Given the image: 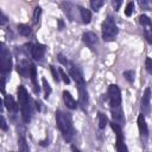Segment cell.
Segmentation results:
<instances>
[{
  "instance_id": "6da1fadb",
  "label": "cell",
  "mask_w": 152,
  "mask_h": 152,
  "mask_svg": "<svg viewBox=\"0 0 152 152\" xmlns=\"http://www.w3.org/2000/svg\"><path fill=\"white\" fill-rule=\"evenodd\" d=\"M55 119H56V125L58 129L61 131L63 138L65 141H71L74 135H75V128L72 125V119L69 113H64L59 109L56 110L55 113Z\"/></svg>"
},
{
  "instance_id": "7a4b0ae2",
  "label": "cell",
  "mask_w": 152,
  "mask_h": 152,
  "mask_svg": "<svg viewBox=\"0 0 152 152\" xmlns=\"http://www.w3.org/2000/svg\"><path fill=\"white\" fill-rule=\"evenodd\" d=\"M17 96H18V103L20 106V112H21V119L25 124L30 122L31 116H32V101L28 96V93L26 88L20 84L17 89Z\"/></svg>"
},
{
  "instance_id": "3957f363",
  "label": "cell",
  "mask_w": 152,
  "mask_h": 152,
  "mask_svg": "<svg viewBox=\"0 0 152 152\" xmlns=\"http://www.w3.org/2000/svg\"><path fill=\"white\" fill-rule=\"evenodd\" d=\"M101 32H102V38L104 42H112L115 39V37L119 33V28L114 21V19L108 15L101 25Z\"/></svg>"
},
{
  "instance_id": "277c9868",
  "label": "cell",
  "mask_w": 152,
  "mask_h": 152,
  "mask_svg": "<svg viewBox=\"0 0 152 152\" xmlns=\"http://www.w3.org/2000/svg\"><path fill=\"white\" fill-rule=\"evenodd\" d=\"M107 97H108V101H109L110 109H115V108L121 107V91H120V88L116 84H110L108 87Z\"/></svg>"
},
{
  "instance_id": "5b68a950",
  "label": "cell",
  "mask_w": 152,
  "mask_h": 152,
  "mask_svg": "<svg viewBox=\"0 0 152 152\" xmlns=\"http://www.w3.org/2000/svg\"><path fill=\"white\" fill-rule=\"evenodd\" d=\"M0 58H1V74L2 76H6L7 74L11 72V69H12V57H11L10 50L5 46L4 43H1Z\"/></svg>"
},
{
  "instance_id": "8992f818",
  "label": "cell",
  "mask_w": 152,
  "mask_h": 152,
  "mask_svg": "<svg viewBox=\"0 0 152 152\" xmlns=\"http://www.w3.org/2000/svg\"><path fill=\"white\" fill-rule=\"evenodd\" d=\"M110 124V127L114 131L115 135H116V142H115V147H116V151L118 152H128V148H127V145L125 144V139H124V135H122V131H121V126H119L116 122L112 121L109 122Z\"/></svg>"
},
{
  "instance_id": "52a82bcc",
  "label": "cell",
  "mask_w": 152,
  "mask_h": 152,
  "mask_svg": "<svg viewBox=\"0 0 152 152\" xmlns=\"http://www.w3.org/2000/svg\"><path fill=\"white\" fill-rule=\"evenodd\" d=\"M140 112L144 115H150V113H151V89H150V87L145 88L144 94L141 96Z\"/></svg>"
},
{
  "instance_id": "ba28073f",
  "label": "cell",
  "mask_w": 152,
  "mask_h": 152,
  "mask_svg": "<svg viewBox=\"0 0 152 152\" xmlns=\"http://www.w3.org/2000/svg\"><path fill=\"white\" fill-rule=\"evenodd\" d=\"M77 90H78V104H81L82 109H86L88 103H89V95L87 90V86L84 84H77Z\"/></svg>"
},
{
  "instance_id": "9c48e42d",
  "label": "cell",
  "mask_w": 152,
  "mask_h": 152,
  "mask_svg": "<svg viewBox=\"0 0 152 152\" xmlns=\"http://www.w3.org/2000/svg\"><path fill=\"white\" fill-rule=\"evenodd\" d=\"M69 75L72 77V80L75 81L76 86H77V84H84V83H86L82 70H81L77 65H75V64H72V63H71L70 66H69Z\"/></svg>"
},
{
  "instance_id": "30bf717a",
  "label": "cell",
  "mask_w": 152,
  "mask_h": 152,
  "mask_svg": "<svg viewBox=\"0 0 152 152\" xmlns=\"http://www.w3.org/2000/svg\"><path fill=\"white\" fill-rule=\"evenodd\" d=\"M137 124H138V129H139L140 138L141 139H147L148 138V127H147L146 119H145V115L144 114H141V113L139 114L138 120H137Z\"/></svg>"
},
{
  "instance_id": "8fae6325",
  "label": "cell",
  "mask_w": 152,
  "mask_h": 152,
  "mask_svg": "<svg viewBox=\"0 0 152 152\" xmlns=\"http://www.w3.org/2000/svg\"><path fill=\"white\" fill-rule=\"evenodd\" d=\"M31 64L27 59H23L17 64V72L23 77H30L31 71Z\"/></svg>"
},
{
  "instance_id": "7c38bea8",
  "label": "cell",
  "mask_w": 152,
  "mask_h": 152,
  "mask_svg": "<svg viewBox=\"0 0 152 152\" xmlns=\"http://www.w3.org/2000/svg\"><path fill=\"white\" fill-rule=\"evenodd\" d=\"M45 51H46V46L44 44L37 43V44L33 45L31 55H32V57H33L34 61H42L43 57H44V55H45Z\"/></svg>"
},
{
  "instance_id": "4fadbf2b",
  "label": "cell",
  "mask_w": 152,
  "mask_h": 152,
  "mask_svg": "<svg viewBox=\"0 0 152 152\" xmlns=\"http://www.w3.org/2000/svg\"><path fill=\"white\" fill-rule=\"evenodd\" d=\"M4 104H5V107L7 108L8 112H11V113H17L18 112V104L14 101L12 95H10V94L4 95Z\"/></svg>"
},
{
  "instance_id": "5bb4252c",
  "label": "cell",
  "mask_w": 152,
  "mask_h": 152,
  "mask_svg": "<svg viewBox=\"0 0 152 152\" xmlns=\"http://www.w3.org/2000/svg\"><path fill=\"white\" fill-rule=\"evenodd\" d=\"M110 113H112V118H113L114 122H116L119 126L125 125V115H124L122 107H119V108H115V109H110Z\"/></svg>"
},
{
  "instance_id": "9a60e30c",
  "label": "cell",
  "mask_w": 152,
  "mask_h": 152,
  "mask_svg": "<svg viewBox=\"0 0 152 152\" xmlns=\"http://www.w3.org/2000/svg\"><path fill=\"white\" fill-rule=\"evenodd\" d=\"M63 101H64V104L69 109H76L77 106H78L77 102H76V100L72 97V95L68 90H63Z\"/></svg>"
},
{
  "instance_id": "2e32d148",
  "label": "cell",
  "mask_w": 152,
  "mask_h": 152,
  "mask_svg": "<svg viewBox=\"0 0 152 152\" xmlns=\"http://www.w3.org/2000/svg\"><path fill=\"white\" fill-rule=\"evenodd\" d=\"M82 40L88 45V46H94L95 44H97V40H99V38H97V36L94 33V32H84L83 34H82Z\"/></svg>"
},
{
  "instance_id": "e0dca14e",
  "label": "cell",
  "mask_w": 152,
  "mask_h": 152,
  "mask_svg": "<svg viewBox=\"0 0 152 152\" xmlns=\"http://www.w3.org/2000/svg\"><path fill=\"white\" fill-rule=\"evenodd\" d=\"M30 78H31V81H32V88H33V91H34V94H39V91H40V88H39V86H38V82H37V69H36V65H34V64H31Z\"/></svg>"
},
{
  "instance_id": "ac0fdd59",
  "label": "cell",
  "mask_w": 152,
  "mask_h": 152,
  "mask_svg": "<svg viewBox=\"0 0 152 152\" xmlns=\"http://www.w3.org/2000/svg\"><path fill=\"white\" fill-rule=\"evenodd\" d=\"M77 8L80 11V15H81L82 23L83 24H89L91 21V12H90V10H88L86 7H82V6H78Z\"/></svg>"
},
{
  "instance_id": "d6986e66",
  "label": "cell",
  "mask_w": 152,
  "mask_h": 152,
  "mask_svg": "<svg viewBox=\"0 0 152 152\" xmlns=\"http://www.w3.org/2000/svg\"><path fill=\"white\" fill-rule=\"evenodd\" d=\"M138 19H139L140 25L144 27V31H152V21L147 15L141 14V15H139Z\"/></svg>"
},
{
  "instance_id": "ffe728a7",
  "label": "cell",
  "mask_w": 152,
  "mask_h": 152,
  "mask_svg": "<svg viewBox=\"0 0 152 152\" xmlns=\"http://www.w3.org/2000/svg\"><path fill=\"white\" fill-rule=\"evenodd\" d=\"M97 126H99V129H104L107 124H108V118L104 113L102 112H99L97 113Z\"/></svg>"
},
{
  "instance_id": "44dd1931",
  "label": "cell",
  "mask_w": 152,
  "mask_h": 152,
  "mask_svg": "<svg viewBox=\"0 0 152 152\" xmlns=\"http://www.w3.org/2000/svg\"><path fill=\"white\" fill-rule=\"evenodd\" d=\"M17 28H18V32H19L21 36H24V37H28V36L31 34V32H32L31 26H28V25H26V24H18Z\"/></svg>"
},
{
  "instance_id": "7402d4cb",
  "label": "cell",
  "mask_w": 152,
  "mask_h": 152,
  "mask_svg": "<svg viewBox=\"0 0 152 152\" xmlns=\"http://www.w3.org/2000/svg\"><path fill=\"white\" fill-rule=\"evenodd\" d=\"M18 147H19V151L20 152H30V148H28V145L26 142V139L24 135H20L18 138Z\"/></svg>"
},
{
  "instance_id": "603a6c76",
  "label": "cell",
  "mask_w": 152,
  "mask_h": 152,
  "mask_svg": "<svg viewBox=\"0 0 152 152\" xmlns=\"http://www.w3.org/2000/svg\"><path fill=\"white\" fill-rule=\"evenodd\" d=\"M42 83H43V89H44V99L48 100L50 94H51V91H52V89H51V87H50V84H49V82L46 81L45 77L42 78Z\"/></svg>"
},
{
  "instance_id": "cb8c5ba5",
  "label": "cell",
  "mask_w": 152,
  "mask_h": 152,
  "mask_svg": "<svg viewBox=\"0 0 152 152\" xmlns=\"http://www.w3.org/2000/svg\"><path fill=\"white\" fill-rule=\"evenodd\" d=\"M122 76L128 82V83H134V80H135V71L134 70H126L122 72Z\"/></svg>"
},
{
  "instance_id": "d4e9b609",
  "label": "cell",
  "mask_w": 152,
  "mask_h": 152,
  "mask_svg": "<svg viewBox=\"0 0 152 152\" xmlns=\"http://www.w3.org/2000/svg\"><path fill=\"white\" fill-rule=\"evenodd\" d=\"M89 5H90V7H91V10H93L94 12H99L100 8L104 5V1H103V0H91V1L89 2Z\"/></svg>"
},
{
  "instance_id": "484cf974",
  "label": "cell",
  "mask_w": 152,
  "mask_h": 152,
  "mask_svg": "<svg viewBox=\"0 0 152 152\" xmlns=\"http://www.w3.org/2000/svg\"><path fill=\"white\" fill-rule=\"evenodd\" d=\"M133 11H134V2L133 1H129L126 5V8H125V15L126 17H131L133 14Z\"/></svg>"
},
{
  "instance_id": "4316f807",
  "label": "cell",
  "mask_w": 152,
  "mask_h": 152,
  "mask_svg": "<svg viewBox=\"0 0 152 152\" xmlns=\"http://www.w3.org/2000/svg\"><path fill=\"white\" fill-rule=\"evenodd\" d=\"M58 69V72H59V77L62 78V81L65 83V84H69L70 83V77L64 72V70L62 68H57Z\"/></svg>"
},
{
  "instance_id": "83f0119b",
  "label": "cell",
  "mask_w": 152,
  "mask_h": 152,
  "mask_svg": "<svg viewBox=\"0 0 152 152\" xmlns=\"http://www.w3.org/2000/svg\"><path fill=\"white\" fill-rule=\"evenodd\" d=\"M40 13H42V7L40 6H36L34 11H33V23L37 24L39 21V17H40Z\"/></svg>"
},
{
  "instance_id": "f1b7e54d",
  "label": "cell",
  "mask_w": 152,
  "mask_h": 152,
  "mask_svg": "<svg viewBox=\"0 0 152 152\" xmlns=\"http://www.w3.org/2000/svg\"><path fill=\"white\" fill-rule=\"evenodd\" d=\"M50 71H51V75H52V77H53V81L58 83V82H59V78H61L59 75H58V74H59V72H58V69H56L53 65H50Z\"/></svg>"
},
{
  "instance_id": "f546056e",
  "label": "cell",
  "mask_w": 152,
  "mask_h": 152,
  "mask_svg": "<svg viewBox=\"0 0 152 152\" xmlns=\"http://www.w3.org/2000/svg\"><path fill=\"white\" fill-rule=\"evenodd\" d=\"M138 4H139V6H140L142 10H147V11H151V8H152V2H151V1H146V0H142V1H139Z\"/></svg>"
},
{
  "instance_id": "4dcf8cb0",
  "label": "cell",
  "mask_w": 152,
  "mask_h": 152,
  "mask_svg": "<svg viewBox=\"0 0 152 152\" xmlns=\"http://www.w3.org/2000/svg\"><path fill=\"white\" fill-rule=\"evenodd\" d=\"M57 58H58V61L61 62V64H63L64 66H68V68L70 66L71 62H69V61L66 59V57H64L62 53H58V55H57Z\"/></svg>"
},
{
  "instance_id": "1f68e13d",
  "label": "cell",
  "mask_w": 152,
  "mask_h": 152,
  "mask_svg": "<svg viewBox=\"0 0 152 152\" xmlns=\"http://www.w3.org/2000/svg\"><path fill=\"white\" fill-rule=\"evenodd\" d=\"M145 68H146V71L152 75V58H150V57L146 58V61H145Z\"/></svg>"
},
{
  "instance_id": "d6a6232c",
  "label": "cell",
  "mask_w": 152,
  "mask_h": 152,
  "mask_svg": "<svg viewBox=\"0 0 152 152\" xmlns=\"http://www.w3.org/2000/svg\"><path fill=\"white\" fill-rule=\"evenodd\" d=\"M144 34H145V38H146L147 43L152 45V31H144Z\"/></svg>"
},
{
  "instance_id": "836d02e7",
  "label": "cell",
  "mask_w": 152,
  "mask_h": 152,
  "mask_svg": "<svg viewBox=\"0 0 152 152\" xmlns=\"http://www.w3.org/2000/svg\"><path fill=\"white\" fill-rule=\"evenodd\" d=\"M121 5H122V1H121V0H118V1L113 0V1H112V6L114 7V10H115L116 12L119 11V8H120V6H121Z\"/></svg>"
},
{
  "instance_id": "e575fe53",
  "label": "cell",
  "mask_w": 152,
  "mask_h": 152,
  "mask_svg": "<svg viewBox=\"0 0 152 152\" xmlns=\"http://www.w3.org/2000/svg\"><path fill=\"white\" fill-rule=\"evenodd\" d=\"M1 129H2V131H5V132L8 129L7 124H6V120H5V116H4V115H1Z\"/></svg>"
},
{
  "instance_id": "d590c367",
  "label": "cell",
  "mask_w": 152,
  "mask_h": 152,
  "mask_svg": "<svg viewBox=\"0 0 152 152\" xmlns=\"http://www.w3.org/2000/svg\"><path fill=\"white\" fill-rule=\"evenodd\" d=\"M5 84H6V76H1V91L5 95Z\"/></svg>"
},
{
  "instance_id": "8d00e7d4",
  "label": "cell",
  "mask_w": 152,
  "mask_h": 152,
  "mask_svg": "<svg viewBox=\"0 0 152 152\" xmlns=\"http://www.w3.org/2000/svg\"><path fill=\"white\" fill-rule=\"evenodd\" d=\"M57 25H58V27H57V28H58L59 31H62V30L64 28V23H63V20H62V19H57Z\"/></svg>"
},
{
  "instance_id": "74e56055",
  "label": "cell",
  "mask_w": 152,
  "mask_h": 152,
  "mask_svg": "<svg viewBox=\"0 0 152 152\" xmlns=\"http://www.w3.org/2000/svg\"><path fill=\"white\" fill-rule=\"evenodd\" d=\"M0 18H1V20H0V24H1V25H5V24H6V21H7V18H6V15H5L2 12L0 13Z\"/></svg>"
},
{
  "instance_id": "f35d334b",
  "label": "cell",
  "mask_w": 152,
  "mask_h": 152,
  "mask_svg": "<svg viewBox=\"0 0 152 152\" xmlns=\"http://www.w3.org/2000/svg\"><path fill=\"white\" fill-rule=\"evenodd\" d=\"M71 151H72V152H82V151H80L75 145H71Z\"/></svg>"
},
{
  "instance_id": "ab89813d",
  "label": "cell",
  "mask_w": 152,
  "mask_h": 152,
  "mask_svg": "<svg viewBox=\"0 0 152 152\" xmlns=\"http://www.w3.org/2000/svg\"><path fill=\"white\" fill-rule=\"evenodd\" d=\"M34 104H36V108H37V110L39 112V110H40V102L36 101V102H34Z\"/></svg>"
}]
</instances>
